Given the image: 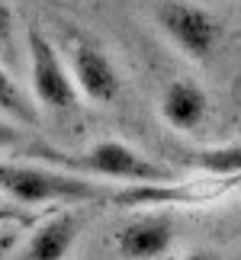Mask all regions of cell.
<instances>
[{
  "label": "cell",
  "instance_id": "ba28073f",
  "mask_svg": "<svg viewBox=\"0 0 241 260\" xmlns=\"http://www.w3.org/2000/svg\"><path fill=\"white\" fill-rule=\"evenodd\" d=\"M158 113L174 132L196 135L199 128L206 125L209 96H206V90L199 87L193 77H177V81H170L164 90H161Z\"/></svg>",
  "mask_w": 241,
  "mask_h": 260
},
{
  "label": "cell",
  "instance_id": "2e32d148",
  "mask_svg": "<svg viewBox=\"0 0 241 260\" xmlns=\"http://www.w3.org/2000/svg\"><path fill=\"white\" fill-rule=\"evenodd\" d=\"M184 260H228V257H219L213 251H193V254H187Z\"/></svg>",
  "mask_w": 241,
  "mask_h": 260
},
{
  "label": "cell",
  "instance_id": "6da1fadb",
  "mask_svg": "<svg viewBox=\"0 0 241 260\" xmlns=\"http://www.w3.org/2000/svg\"><path fill=\"white\" fill-rule=\"evenodd\" d=\"M0 193L16 206H84L113 199L116 189L55 164L0 161Z\"/></svg>",
  "mask_w": 241,
  "mask_h": 260
},
{
  "label": "cell",
  "instance_id": "9c48e42d",
  "mask_svg": "<svg viewBox=\"0 0 241 260\" xmlns=\"http://www.w3.org/2000/svg\"><path fill=\"white\" fill-rule=\"evenodd\" d=\"M80 228H84V218L77 212H55L29 235L23 260H65L77 244Z\"/></svg>",
  "mask_w": 241,
  "mask_h": 260
},
{
  "label": "cell",
  "instance_id": "3957f363",
  "mask_svg": "<svg viewBox=\"0 0 241 260\" xmlns=\"http://www.w3.org/2000/svg\"><path fill=\"white\" fill-rule=\"evenodd\" d=\"M26 55H29V87H33L36 106L55 119L77 116L80 93L74 87L71 71H68V61L39 26L26 29Z\"/></svg>",
  "mask_w": 241,
  "mask_h": 260
},
{
  "label": "cell",
  "instance_id": "9a60e30c",
  "mask_svg": "<svg viewBox=\"0 0 241 260\" xmlns=\"http://www.w3.org/2000/svg\"><path fill=\"white\" fill-rule=\"evenodd\" d=\"M0 222H19V225H33L36 218L29 215V212H23V209H19V212H10V215H0Z\"/></svg>",
  "mask_w": 241,
  "mask_h": 260
},
{
  "label": "cell",
  "instance_id": "4fadbf2b",
  "mask_svg": "<svg viewBox=\"0 0 241 260\" xmlns=\"http://www.w3.org/2000/svg\"><path fill=\"white\" fill-rule=\"evenodd\" d=\"M19 222H0V257H7L19 244Z\"/></svg>",
  "mask_w": 241,
  "mask_h": 260
},
{
  "label": "cell",
  "instance_id": "277c9868",
  "mask_svg": "<svg viewBox=\"0 0 241 260\" xmlns=\"http://www.w3.org/2000/svg\"><path fill=\"white\" fill-rule=\"evenodd\" d=\"M155 23L167 36V42L190 61H209L222 39L219 19L193 0H158Z\"/></svg>",
  "mask_w": 241,
  "mask_h": 260
},
{
  "label": "cell",
  "instance_id": "ac0fdd59",
  "mask_svg": "<svg viewBox=\"0 0 241 260\" xmlns=\"http://www.w3.org/2000/svg\"><path fill=\"white\" fill-rule=\"evenodd\" d=\"M10 212H19V209H13V206L7 203V196L0 193V215H10Z\"/></svg>",
  "mask_w": 241,
  "mask_h": 260
},
{
  "label": "cell",
  "instance_id": "7a4b0ae2",
  "mask_svg": "<svg viewBox=\"0 0 241 260\" xmlns=\"http://www.w3.org/2000/svg\"><path fill=\"white\" fill-rule=\"evenodd\" d=\"M48 164L62 167V171H71L90 180H113V183H174L177 171L170 164H161L155 157L142 154L138 148L116 142V138H106V142H97L84 148V151H58V148H42L39 151Z\"/></svg>",
  "mask_w": 241,
  "mask_h": 260
},
{
  "label": "cell",
  "instance_id": "7c38bea8",
  "mask_svg": "<svg viewBox=\"0 0 241 260\" xmlns=\"http://www.w3.org/2000/svg\"><path fill=\"white\" fill-rule=\"evenodd\" d=\"M16 55V13L0 0V58Z\"/></svg>",
  "mask_w": 241,
  "mask_h": 260
},
{
  "label": "cell",
  "instance_id": "30bf717a",
  "mask_svg": "<svg viewBox=\"0 0 241 260\" xmlns=\"http://www.w3.org/2000/svg\"><path fill=\"white\" fill-rule=\"evenodd\" d=\"M0 113L10 116L16 125H39L42 122V109H39L36 100L13 81V74H10L4 64H0Z\"/></svg>",
  "mask_w": 241,
  "mask_h": 260
},
{
  "label": "cell",
  "instance_id": "8fae6325",
  "mask_svg": "<svg viewBox=\"0 0 241 260\" xmlns=\"http://www.w3.org/2000/svg\"><path fill=\"white\" fill-rule=\"evenodd\" d=\"M190 164H193L203 177H222V180L241 177V142L199 148V151L190 154Z\"/></svg>",
  "mask_w": 241,
  "mask_h": 260
},
{
  "label": "cell",
  "instance_id": "8992f818",
  "mask_svg": "<svg viewBox=\"0 0 241 260\" xmlns=\"http://www.w3.org/2000/svg\"><path fill=\"white\" fill-rule=\"evenodd\" d=\"M68 71L74 77V87L80 100L97 106H109L113 100L123 93V74H119L116 61L106 55L103 45H97L87 36H71L68 39V52H65Z\"/></svg>",
  "mask_w": 241,
  "mask_h": 260
},
{
  "label": "cell",
  "instance_id": "5b68a950",
  "mask_svg": "<svg viewBox=\"0 0 241 260\" xmlns=\"http://www.w3.org/2000/svg\"><path fill=\"white\" fill-rule=\"evenodd\" d=\"M241 183V177H203V180H174V183H132L113 193V203L126 209H184V206H206L222 199Z\"/></svg>",
  "mask_w": 241,
  "mask_h": 260
},
{
  "label": "cell",
  "instance_id": "52a82bcc",
  "mask_svg": "<svg viewBox=\"0 0 241 260\" xmlns=\"http://www.w3.org/2000/svg\"><path fill=\"white\" fill-rule=\"evenodd\" d=\"M177 238V225L167 212H142L116 232V254L123 260H161Z\"/></svg>",
  "mask_w": 241,
  "mask_h": 260
},
{
  "label": "cell",
  "instance_id": "e0dca14e",
  "mask_svg": "<svg viewBox=\"0 0 241 260\" xmlns=\"http://www.w3.org/2000/svg\"><path fill=\"white\" fill-rule=\"evenodd\" d=\"M228 225H232V232H235V238H241V206L232 212V218H228Z\"/></svg>",
  "mask_w": 241,
  "mask_h": 260
},
{
  "label": "cell",
  "instance_id": "5bb4252c",
  "mask_svg": "<svg viewBox=\"0 0 241 260\" xmlns=\"http://www.w3.org/2000/svg\"><path fill=\"white\" fill-rule=\"evenodd\" d=\"M23 145V128L16 122H7V119H0V151H7V148H16Z\"/></svg>",
  "mask_w": 241,
  "mask_h": 260
}]
</instances>
